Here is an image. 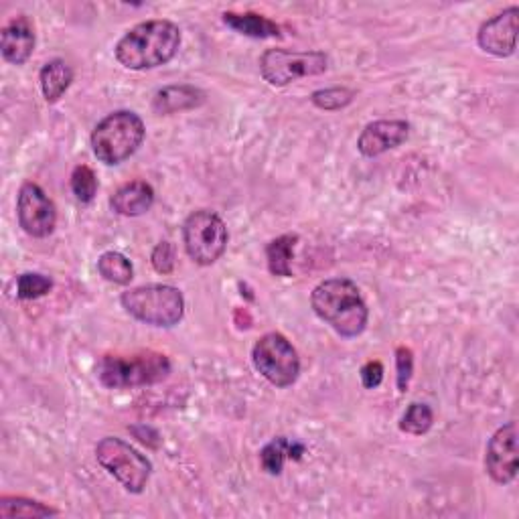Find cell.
I'll use <instances>...</instances> for the list:
<instances>
[{
  "instance_id": "cell-15",
  "label": "cell",
  "mask_w": 519,
  "mask_h": 519,
  "mask_svg": "<svg viewBox=\"0 0 519 519\" xmlns=\"http://www.w3.org/2000/svg\"><path fill=\"white\" fill-rule=\"evenodd\" d=\"M155 203V189L146 181H130L116 189L110 199L112 209L124 217L144 215Z\"/></svg>"
},
{
  "instance_id": "cell-16",
  "label": "cell",
  "mask_w": 519,
  "mask_h": 519,
  "mask_svg": "<svg viewBox=\"0 0 519 519\" xmlns=\"http://www.w3.org/2000/svg\"><path fill=\"white\" fill-rule=\"evenodd\" d=\"M205 102V94L195 86H167L155 94L153 110L159 116H171L195 110Z\"/></svg>"
},
{
  "instance_id": "cell-18",
  "label": "cell",
  "mask_w": 519,
  "mask_h": 519,
  "mask_svg": "<svg viewBox=\"0 0 519 519\" xmlns=\"http://www.w3.org/2000/svg\"><path fill=\"white\" fill-rule=\"evenodd\" d=\"M303 453H305L303 444L290 442L288 438L278 436V438H272L260 451V463L268 475H280L286 459H301Z\"/></svg>"
},
{
  "instance_id": "cell-17",
  "label": "cell",
  "mask_w": 519,
  "mask_h": 519,
  "mask_svg": "<svg viewBox=\"0 0 519 519\" xmlns=\"http://www.w3.org/2000/svg\"><path fill=\"white\" fill-rule=\"evenodd\" d=\"M71 82H73V69L63 59L47 61L39 73L41 92L49 104H55L69 90Z\"/></svg>"
},
{
  "instance_id": "cell-29",
  "label": "cell",
  "mask_w": 519,
  "mask_h": 519,
  "mask_svg": "<svg viewBox=\"0 0 519 519\" xmlns=\"http://www.w3.org/2000/svg\"><path fill=\"white\" fill-rule=\"evenodd\" d=\"M359 378H361L363 388H367V390L380 388L382 382H384V365H382L380 361H367V363L361 367Z\"/></svg>"
},
{
  "instance_id": "cell-5",
  "label": "cell",
  "mask_w": 519,
  "mask_h": 519,
  "mask_svg": "<svg viewBox=\"0 0 519 519\" xmlns=\"http://www.w3.org/2000/svg\"><path fill=\"white\" fill-rule=\"evenodd\" d=\"M146 128L142 118L130 110L108 114L92 132V151L108 167L130 159L144 140Z\"/></svg>"
},
{
  "instance_id": "cell-13",
  "label": "cell",
  "mask_w": 519,
  "mask_h": 519,
  "mask_svg": "<svg viewBox=\"0 0 519 519\" xmlns=\"http://www.w3.org/2000/svg\"><path fill=\"white\" fill-rule=\"evenodd\" d=\"M408 136L410 124L406 120L369 122L357 138V151L367 159H374L388 151H394V148L408 140Z\"/></svg>"
},
{
  "instance_id": "cell-21",
  "label": "cell",
  "mask_w": 519,
  "mask_h": 519,
  "mask_svg": "<svg viewBox=\"0 0 519 519\" xmlns=\"http://www.w3.org/2000/svg\"><path fill=\"white\" fill-rule=\"evenodd\" d=\"M59 515L57 509L35 501L27 497H0V517L3 519H15V517H25V519H37V517H53Z\"/></svg>"
},
{
  "instance_id": "cell-23",
  "label": "cell",
  "mask_w": 519,
  "mask_h": 519,
  "mask_svg": "<svg viewBox=\"0 0 519 519\" xmlns=\"http://www.w3.org/2000/svg\"><path fill=\"white\" fill-rule=\"evenodd\" d=\"M432 422H434V414H432L430 406L414 402L402 416L400 430L406 434H412V436H422L432 428Z\"/></svg>"
},
{
  "instance_id": "cell-24",
  "label": "cell",
  "mask_w": 519,
  "mask_h": 519,
  "mask_svg": "<svg viewBox=\"0 0 519 519\" xmlns=\"http://www.w3.org/2000/svg\"><path fill=\"white\" fill-rule=\"evenodd\" d=\"M53 288V280L45 274L25 272L17 278V296L21 301H35L49 294Z\"/></svg>"
},
{
  "instance_id": "cell-6",
  "label": "cell",
  "mask_w": 519,
  "mask_h": 519,
  "mask_svg": "<svg viewBox=\"0 0 519 519\" xmlns=\"http://www.w3.org/2000/svg\"><path fill=\"white\" fill-rule=\"evenodd\" d=\"M96 459L128 493L134 495L144 491L153 475V463L116 436H106L98 442Z\"/></svg>"
},
{
  "instance_id": "cell-3",
  "label": "cell",
  "mask_w": 519,
  "mask_h": 519,
  "mask_svg": "<svg viewBox=\"0 0 519 519\" xmlns=\"http://www.w3.org/2000/svg\"><path fill=\"white\" fill-rule=\"evenodd\" d=\"M171 361L159 351H138L132 355H104L96 365V376L104 388L128 390L155 386L169 378Z\"/></svg>"
},
{
  "instance_id": "cell-22",
  "label": "cell",
  "mask_w": 519,
  "mask_h": 519,
  "mask_svg": "<svg viewBox=\"0 0 519 519\" xmlns=\"http://www.w3.org/2000/svg\"><path fill=\"white\" fill-rule=\"evenodd\" d=\"M98 272L104 280L120 286L130 284V280L134 278L132 262L120 252H104L98 258Z\"/></svg>"
},
{
  "instance_id": "cell-10",
  "label": "cell",
  "mask_w": 519,
  "mask_h": 519,
  "mask_svg": "<svg viewBox=\"0 0 519 519\" xmlns=\"http://www.w3.org/2000/svg\"><path fill=\"white\" fill-rule=\"evenodd\" d=\"M17 217L27 236L47 238L57 226V207L37 183L29 181L19 191Z\"/></svg>"
},
{
  "instance_id": "cell-27",
  "label": "cell",
  "mask_w": 519,
  "mask_h": 519,
  "mask_svg": "<svg viewBox=\"0 0 519 519\" xmlns=\"http://www.w3.org/2000/svg\"><path fill=\"white\" fill-rule=\"evenodd\" d=\"M396 372H398V390L404 394L414 374V353L404 345L396 349Z\"/></svg>"
},
{
  "instance_id": "cell-8",
  "label": "cell",
  "mask_w": 519,
  "mask_h": 519,
  "mask_svg": "<svg viewBox=\"0 0 519 519\" xmlns=\"http://www.w3.org/2000/svg\"><path fill=\"white\" fill-rule=\"evenodd\" d=\"M226 221L211 209L193 211L183 224V244L189 258L199 266H211L228 248Z\"/></svg>"
},
{
  "instance_id": "cell-20",
  "label": "cell",
  "mask_w": 519,
  "mask_h": 519,
  "mask_svg": "<svg viewBox=\"0 0 519 519\" xmlns=\"http://www.w3.org/2000/svg\"><path fill=\"white\" fill-rule=\"evenodd\" d=\"M296 244H299V236L286 234L272 240L266 246V262L272 276H280V278L292 276V258H294Z\"/></svg>"
},
{
  "instance_id": "cell-4",
  "label": "cell",
  "mask_w": 519,
  "mask_h": 519,
  "mask_svg": "<svg viewBox=\"0 0 519 519\" xmlns=\"http://www.w3.org/2000/svg\"><path fill=\"white\" fill-rule=\"evenodd\" d=\"M124 311L140 323L171 329L185 317V296L171 284H146L122 292Z\"/></svg>"
},
{
  "instance_id": "cell-19",
  "label": "cell",
  "mask_w": 519,
  "mask_h": 519,
  "mask_svg": "<svg viewBox=\"0 0 519 519\" xmlns=\"http://www.w3.org/2000/svg\"><path fill=\"white\" fill-rule=\"evenodd\" d=\"M224 23L240 35L252 39H272L280 37V27L256 13H224Z\"/></svg>"
},
{
  "instance_id": "cell-9",
  "label": "cell",
  "mask_w": 519,
  "mask_h": 519,
  "mask_svg": "<svg viewBox=\"0 0 519 519\" xmlns=\"http://www.w3.org/2000/svg\"><path fill=\"white\" fill-rule=\"evenodd\" d=\"M252 361L256 372L276 388H288L301 374V357L282 333L262 335L254 349Z\"/></svg>"
},
{
  "instance_id": "cell-25",
  "label": "cell",
  "mask_w": 519,
  "mask_h": 519,
  "mask_svg": "<svg viewBox=\"0 0 519 519\" xmlns=\"http://www.w3.org/2000/svg\"><path fill=\"white\" fill-rule=\"evenodd\" d=\"M71 191L82 203H92L98 193V177L88 165H80L71 173Z\"/></svg>"
},
{
  "instance_id": "cell-14",
  "label": "cell",
  "mask_w": 519,
  "mask_h": 519,
  "mask_svg": "<svg viewBox=\"0 0 519 519\" xmlns=\"http://www.w3.org/2000/svg\"><path fill=\"white\" fill-rule=\"evenodd\" d=\"M35 29L31 21L21 15L13 19L3 33H0V51L3 57L13 65H23L29 61V57L35 51Z\"/></svg>"
},
{
  "instance_id": "cell-7",
  "label": "cell",
  "mask_w": 519,
  "mask_h": 519,
  "mask_svg": "<svg viewBox=\"0 0 519 519\" xmlns=\"http://www.w3.org/2000/svg\"><path fill=\"white\" fill-rule=\"evenodd\" d=\"M329 63V55L323 51L266 49L260 57V73L270 86L284 88L296 80L323 76Z\"/></svg>"
},
{
  "instance_id": "cell-11",
  "label": "cell",
  "mask_w": 519,
  "mask_h": 519,
  "mask_svg": "<svg viewBox=\"0 0 519 519\" xmlns=\"http://www.w3.org/2000/svg\"><path fill=\"white\" fill-rule=\"evenodd\" d=\"M519 449H517V422L503 424L487 442L485 449V471L499 483L509 485L519 471Z\"/></svg>"
},
{
  "instance_id": "cell-1",
  "label": "cell",
  "mask_w": 519,
  "mask_h": 519,
  "mask_svg": "<svg viewBox=\"0 0 519 519\" xmlns=\"http://www.w3.org/2000/svg\"><path fill=\"white\" fill-rule=\"evenodd\" d=\"M181 41V29L173 21H144L126 31V35L116 43L114 55L126 69H155L175 59L181 49Z\"/></svg>"
},
{
  "instance_id": "cell-12",
  "label": "cell",
  "mask_w": 519,
  "mask_h": 519,
  "mask_svg": "<svg viewBox=\"0 0 519 519\" xmlns=\"http://www.w3.org/2000/svg\"><path fill=\"white\" fill-rule=\"evenodd\" d=\"M517 25H519V9L509 7L493 19L485 21L477 33L479 47L495 57H509L517 47Z\"/></svg>"
},
{
  "instance_id": "cell-28",
  "label": "cell",
  "mask_w": 519,
  "mask_h": 519,
  "mask_svg": "<svg viewBox=\"0 0 519 519\" xmlns=\"http://www.w3.org/2000/svg\"><path fill=\"white\" fill-rule=\"evenodd\" d=\"M151 264L159 274H171L175 270V248H173V244L161 242L151 254Z\"/></svg>"
},
{
  "instance_id": "cell-2",
  "label": "cell",
  "mask_w": 519,
  "mask_h": 519,
  "mask_svg": "<svg viewBox=\"0 0 519 519\" xmlns=\"http://www.w3.org/2000/svg\"><path fill=\"white\" fill-rule=\"evenodd\" d=\"M315 315L345 339L359 337L369 321V311L357 284L349 278H329L311 294Z\"/></svg>"
},
{
  "instance_id": "cell-26",
  "label": "cell",
  "mask_w": 519,
  "mask_h": 519,
  "mask_svg": "<svg viewBox=\"0 0 519 519\" xmlns=\"http://www.w3.org/2000/svg\"><path fill=\"white\" fill-rule=\"evenodd\" d=\"M355 98V92L349 88H327V90H317L311 96V102L325 112H337L345 106H349Z\"/></svg>"
}]
</instances>
